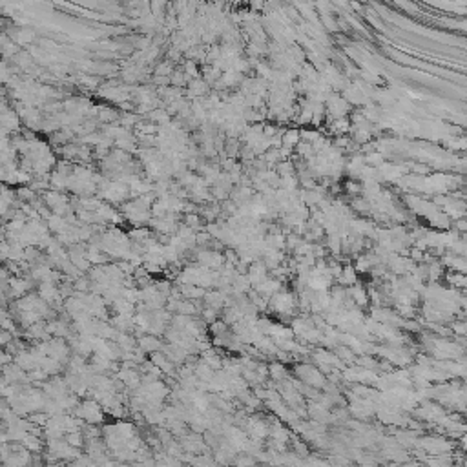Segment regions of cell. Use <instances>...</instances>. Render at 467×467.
<instances>
[{
  "instance_id": "obj_3",
  "label": "cell",
  "mask_w": 467,
  "mask_h": 467,
  "mask_svg": "<svg viewBox=\"0 0 467 467\" xmlns=\"http://www.w3.org/2000/svg\"><path fill=\"white\" fill-rule=\"evenodd\" d=\"M66 442H68L69 445H73V447H81V445L84 444V442H83V434H81L79 431H69V433H68V438H66Z\"/></svg>"
},
{
  "instance_id": "obj_2",
  "label": "cell",
  "mask_w": 467,
  "mask_h": 467,
  "mask_svg": "<svg viewBox=\"0 0 467 467\" xmlns=\"http://www.w3.org/2000/svg\"><path fill=\"white\" fill-rule=\"evenodd\" d=\"M339 281H341L343 285H354V283H356V272H354V268H350V267H345V268L341 270V274H339Z\"/></svg>"
},
{
  "instance_id": "obj_1",
  "label": "cell",
  "mask_w": 467,
  "mask_h": 467,
  "mask_svg": "<svg viewBox=\"0 0 467 467\" xmlns=\"http://www.w3.org/2000/svg\"><path fill=\"white\" fill-rule=\"evenodd\" d=\"M139 345L143 349L144 352H155V350H161V341H159L155 336H144V338L139 339Z\"/></svg>"
}]
</instances>
